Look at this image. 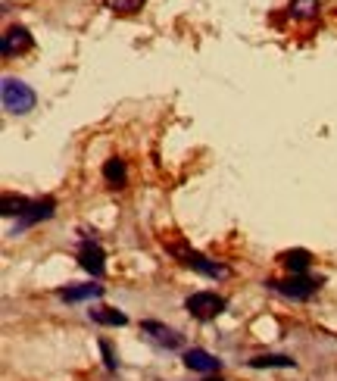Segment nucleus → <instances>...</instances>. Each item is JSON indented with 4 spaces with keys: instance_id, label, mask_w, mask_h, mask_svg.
Returning a JSON list of instances; mask_svg holds the SVG:
<instances>
[{
    "instance_id": "obj_1",
    "label": "nucleus",
    "mask_w": 337,
    "mask_h": 381,
    "mask_svg": "<svg viewBox=\"0 0 337 381\" xmlns=\"http://www.w3.org/2000/svg\"><path fill=\"white\" fill-rule=\"evenodd\" d=\"M0 100H3V110L6 112H12V116H25V112L35 110L37 94L31 91L22 78H12V75H6L3 85H0Z\"/></svg>"
},
{
    "instance_id": "obj_2",
    "label": "nucleus",
    "mask_w": 337,
    "mask_h": 381,
    "mask_svg": "<svg viewBox=\"0 0 337 381\" xmlns=\"http://www.w3.org/2000/svg\"><path fill=\"white\" fill-rule=\"evenodd\" d=\"M166 250L181 262V266L193 269V272L206 275V278H225V275H228V266H222V262H216V260H209V256L197 253V250L184 247V244H168Z\"/></svg>"
},
{
    "instance_id": "obj_3",
    "label": "nucleus",
    "mask_w": 337,
    "mask_h": 381,
    "mask_svg": "<svg viewBox=\"0 0 337 381\" xmlns=\"http://www.w3.org/2000/svg\"><path fill=\"white\" fill-rule=\"evenodd\" d=\"M184 310L191 312L193 319H200V322H209V319L225 312V297H218L216 291H197L184 300Z\"/></svg>"
},
{
    "instance_id": "obj_4",
    "label": "nucleus",
    "mask_w": 337,
    "mask_h": 381,
    "mask_svg": "<svg viewBox=\"0 0 337 381\" xmlns=\"http://www.w3.org/2000/svg\"><path fill=\"white\" fill-rule=\"evenodd\" d=\"M272 291H278L281 297H287V300H309L312 294L318 291V285L322 281H316V278H306V275H291V278H284V281H266Z\"/></svg>"
},
{
    "instance_id": "obj_5",
    "label": "nucleus",
    "mask_w": 337,
    "mask_h": 381,
    "mask_svg": "<svg viewBox=\"0 0 337 381\" xmlns=\"http://www.w3.org/2000/svg\"><path fill=\"white\" fill-rule=\"evenodd\" d=\"M31 44H35V37H31V31L25 28V25H10V28L3 31V41H0V53L19 56V53H25V50H31Z\"/></svg>"
},
{
    "instance_id": "obj_6",
    "label": "nucleus",
    "mask_w": 337,
    "mask_h": 381,
    "mask_svg": "<svg viewBox=\"0 0 337 381\" xmlns=\"http://www.w3.org/2000/svg\"><path fill=\"white\" fill-rule=\"evenodd\" d=\"M53 210H56V200L53 197L31 200L28 210L19 216L16 225H12V235H16V231H22V228H28V225H37V222H44V219H50V216H53Z\"/></svg>"
},
{
    "instance_id": "obj_7",
    "label": "nucleus",
    "mask_w": 337,
    "mask_h": 381,
    "mask_svg": "<svg viewBox=\"0 0 337 381\" xmlns=\"http://www.w3.org/2000/svg\"><path fill=\"white\" fill-rule=\"evenodd\" d=\"M141 331H144V335H150L156 344H159V347H166V350H178L181 344H184L178 331H172L168 325H162V322H153V319L141 322Z\"/></svg>"
},
{
    "instance_id": "obj_8",
    "label": "nucleus",
    "mask_w": 337,
    "mask_h": 381,
    "mask_svg": "<svg viewBox=\"0 0 337 381\" xmlns=\"http://www.w3.org/2000/svg\"><path fill=\"white\" fill-rule=\"evenodd\" d=\"M184 366L193 369V372L212 375L222 369V359H216L212 353H206V350H200V347H191V350H184Z\"/></svg>"
},
{
    "instance_id": "obj_9",
    "label": "nucleus",
    "mask_w": 337,
    "mask_h": 381,
    "mask_svg": "<svg viewBox=\"0 0 337 381\" xmlns=\"http://www.w3.org/2000/svg\"><path fill=\"white\" fill-rule=\"evenodd\" d=\"M78 262H81V269H87V272L94 275V278H100V275L106 272V262H103V250H100V244H94V241H85V244H81Z\"/></svg>"
},
{
    "instance_id": "obj_10",
    "label": "nucleus",
    "mask_w": 337,
    "mask_h": 381,
    "mask_svg": "<svg viewBox=\"0 0 337 381\" xmlns=\"http://www.w3.org/2000/svg\"><path fill=\"white\" fill-rule=\"evenodd\" d=\"M60 297L66 303H78V300H97L103 297V285H75V287H62Z\"/></svg>"
},
{
    "instance_id": "obj_11",
    "label": "nucleus",
    "mask_w": 337,
    "mask_h": 381,
    "mask_svg": "<svg viewBox=\"0 0 337 381\" xmlns=\"http://www.w3.org/2000/svg\"><path fill=\"white\" fill-rule=\"evenodd\" d=\"M281 262L287 266V272L291 275H303L306 269H309V262H312V256H309V250H287V253H281Z\"/></svg>"
},
{
    "instance_id": "obj_12",
    "label": "nucleus",
    "mask_w": 337,
    "mask_h": 381,
    "mask_svg": "<svg viewBox=\"0 0 337 381\" xmlns=\"http://www.w3.org/2000/svg\"><path fill=\"white\" fill-rule=\"evenodd\" d=\"M91 322L97 325H128V316L122 310H112V306H97V310H87Z\"/></svg>"
},
{
    "instance_id": "obj_13",
    "label": "nucleus",
    "mask_w": 337,
    "mask_h": 381,
    "mask_svg": "<svg viewBox=\"0 0 337 381\" xmlns=\"http://www.w3.org/2000/svg\"><path fill=\"white\" fill-rule=\"evenodd\" d=\"M103 178L110 181L112 187H125V181H128V166H125V160H106V166H103Z\"/></svg>"
},
{
    "instance_id": "obj_14",
    "label": "nucleus",
    "mask_w": 337,
    "mask_h": 381,
    "mask_svg": "<svg viewBox=\"0 0 337 381\" xmlns=\"http://www.w3.org/2000/svg\"><path fill=\"white\" fill-rule=\"evenodd\" d=\"M297 362L291 356H281V353H262L250 359V369H293Z\"/></svg>"
},
{
    "instance_id": "obj_15",
    "label": "nucleus",
    "mask_w": 337,
    "mask_h": 381,
    "mask_svg": "<svg viewBox=\"0 0 337 381\" xmlns=\"http://www.w3.org/2000/svg\"><path fill=\"white\" fill-rule=\"evenodd\" d=\"M322 0H291V16L293 19H316Z\"/></svg>"
},
{
    "instance_id": "obj_16",
    "label": "nucleus",
    "mask_w": 337,
    "mask_h": 381,
    "mask_svg": "<svg viewBox=\"0 0 337 381\" xmlns=\"http://www.w3.org/2000/svg\"><path fill=\"white\" fill-rule=\"evenodd\" d=\"M28 203H31V200H25V197H12V194H6V197H3V210H0V212H3V216H22V212L28 210Z\"/></svg>"
},
{
    "instance_id": "obj_17",
    "label": "nucleus",
    "mask_w": 337,
    "mask_h": 381,
    "mask_svg": "<svg viewBox=\"0 0 337 381\" xmlns=\"http://www.w3.org/2000/svg\"><path fill=\"white\" fill-rule=\"evenodd\" d=\"M112 12H137L144 6V0H103Z\"/></svg>"
},
{
    "instance_id": "obj_18",
    "label": "nucleus",
    "mask_w": 337,
    "mask_h": 381,
    "mask_svg": "<svg viewBox=\"0 0 337 381\" xmlns=\"http://www.w3.org/2000/svg\"><path fill=\"white\" fill-rule=\"evenodd\" d=\"M100 353H103L106 369H110V372H112V369L119 366V359H116V353H112V347H110V344H106V341H100Z\"/></svg>"
},
{
    "instance_id": "obj_19",
    "label": "nucleus",
    "mask_w": 337,
    "mask_h": 381,
    "mask_svg": "<svg viewBox=\"0 0 337 381\" xmlns=\"http://www.w3.org/2000/svg\"><path fill=\"white\" fill-rule=\"evenodd\" d=\"M203 381H225V378H203Z\"/></svg>"
}]
</instances>
